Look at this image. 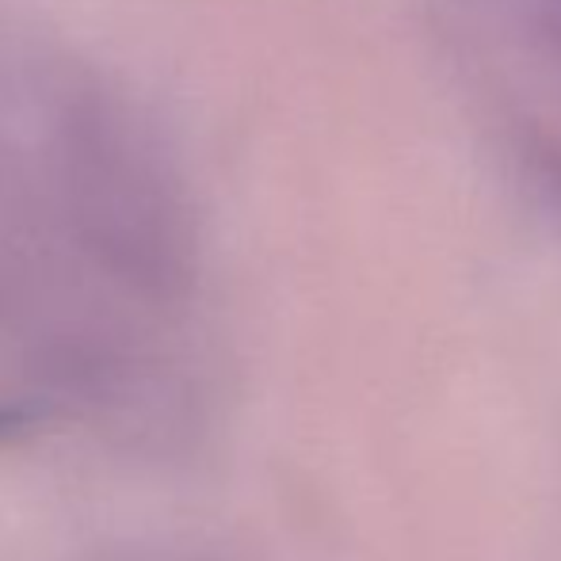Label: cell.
Returning a JSON list of instances; mask_svg holds the SVG:
<instances>
[{"label": "cell", "mask_w": 561, "mask_h": 561, "mask_svg": "<svg viewBox=\"0 0 561 561\" xmlns=\"http://www.w3.org/2000/svg\"><path fill=\"white\" fill-rule=\"evenodd\" d=\"M531 27L542 50L561 66V0H535L531 8Z\"/></svg>", "instance_id": "3957f363"}, {"label": "cell", "mask_w": 561, "mask_h": 561, "mask_svg": "<svg viewBox=\"0 0 561 561\" xmlns=\"http://www.w3.org/2000/svg\"><path fill=\"white\" fill-rule=\"evenodd\" d=\"M512 157H516L519 176L531 187L539 207L561 229V138L539 130V126H519L512 138Z\"/></svg>", "instance_id": "7a4b0ae2"}, {"label": "cell", "mask_w": 561, "mask_h": 561, "mask_svg": "<svg viewBox=\"0 0 561 561\" xmlns=\"http://www.w3.org/2000/svg\"><path fill=\"white\" fill-rule=\"evenodd\" d=\"M50 146L61 226L89 275L176 318L199 283V237L153 138L107 92L73 84L54 100Z\"/></svg>", "instance_id": "6da1fadb"}]
</instances>
